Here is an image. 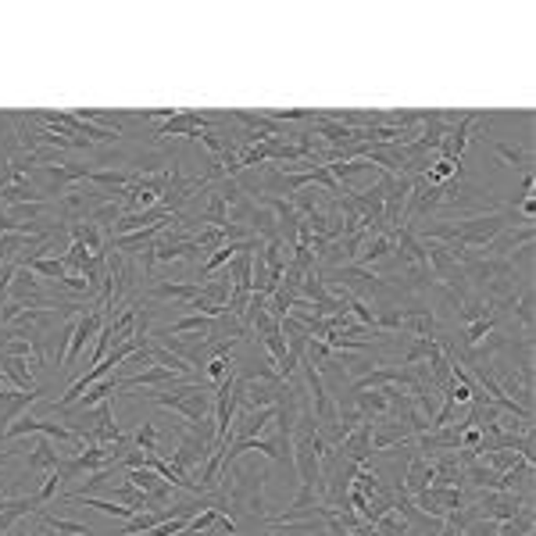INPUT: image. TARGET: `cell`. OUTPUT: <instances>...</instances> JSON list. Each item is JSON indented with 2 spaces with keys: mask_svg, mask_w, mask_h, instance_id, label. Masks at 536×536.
<instances>
[{
  "mask_svg": "<svg viewBox=\"0 0 536 536\" xmlns=\"http://www.w3.org/2000/svg\"><path fill=\"white\" fill-rule=\"evenodd\" d=\"M125 397H143L158 408H172L186 418V426H197L201 418L215 415V390L207 383H183L175 390H151V394H125Z\"/></svg>",
  "mask_w": 536,
  "mask_h": 536,
  "instance_id": "6da1fadb",
  "label": "cell"
},
{
  "mask_svg": "<svg viewBox=\"0 0 536 536\" xmlns=\"http://www.w3.org/2000/svg\"><path fill=\"white\" fill-rule=\"evenodd\" d=\"M108 201H119L115 194H108V190H97V186H72L68 194H61L58 201H54V218L61 222V226H76V222H86L93 211L100 205H108Z\"/></svg>",
  "mask_w": 536,
  "mask_h": 536,
  "instance_id": "7a4b0ae2",
  "label": "cell"
},
{
  "mask_svg": "<svg viewBox=\"0 0 536 536\" xmlns=\"http://www.w3.org/2000/svg\"><path fill=\"white\" fill-rule=\"evenodd\" d=\"M211 451H218V447L207 444L205 436H197V433H190V429H179V444H175V451L168 457V465L179 468V472H186V476L194 479V468H197ZM222 451H226V447H222Z\"/></svg>",
  "mask_w": 536,
  "mask_h": 536,
  "instance_id": "3957f363",
  "label": "cell"
},
{
  "mask_svg": "<svg viewBox=\"0 0 536 536\" xmlns=\"http://www.w3.org/2000/svg\"><path fill=\"white\" fill-rule=\"evenodd\" d=\"M526 508V500L519 494H504V490H479L476 497V511L479 519H494V522H508Z\"/></svg>",
  "mask_w": 536,
  "mask_h": 536,
  "instance_id": "277c9868",
  "label": "cell"
},
{
  "mask_svg": "<svg viewBox=\"0 0 536 536\" xmlns=\"http://www.w3.org/2000/svg\"><path fill=\"white\" fill-rule=\"evenodd\" d=\"M37 401H43V386H37V390H7L0 397V440H4L7 426L15 418H22V415L29 412V405H37Z\"/></svg>",
  "mask_w": 536,
  "mask_h": 536,
  "instance_id": "5b68a950",
  "label": "cell"
},
{
  "mask_svg": "<svg viewBox=\"0 0 536 536\" xmlns=\"http://www.w3.org/2000/svg\"><path fill=\"white\" fill-rule=\"evenodd\" d=\"M401 332H405V336H440L444 326H440V319L429 311V304H405Z\"/></svg>",
  "mask_w": 536,
  "mask_h": 536,
  "instance_id": "8992f818",
  "label": "cell"
},
{
  "mask_svg": "<svg viewBox=\"0 0 536 536\" xmlns=\"http://www.w3.org/2000/svg\"><path fill=\"white\" fill-rule=\"evenodd\" d=\"M43 504L37 500V494L29 497H11V500H4L0 497V536H7L26 515H37Z\"/></svg>",
  "mask_w": 536,
  "mask_h": 536,
  "instance_id": "52a82bcc",
  "label": "cell"
},
{
  "mask_svg": "<svg viewBox=\"0 0 536 536\" xmlns=\"http://www.w3.org/2000/svg\"><path fill=\"white\" fill-rule=\"evenodd\" d=\"M490 151L500 165L515 168V172H533V151L530 143H511V140H490Z\"/></svg>",
  "mask_w": 536,
  "mask_h": 536,
  "instance_id": "ba28073f",
  "label": "cell"
},
{
  "mask_svg": "<svg viewBox=\"0 0 536 536\" xmlns=\"http://www.w3.org/2000/svg\"><path fill=\"white\" fill-rule=\"evenodd\" d=\"M536 240V226H508L504 233H497L494 244L487 247V257H508L511 250L526 247Z\"/></svg>",
  "mask_w": 536,
  "mask_h": 536,
  "instance_id": "9c48e42d",
  "label": "cell"
},
{
  "mask_svg": "<svg viewBox=\"0 0 536 536\" xmlns=\"http://www.w3.org/2000/svg\"><path fill=\"white\" fill-rule=\"evenodd\" d=\"M58 461H61V451H58V444L50 440V436H37L33 440V447L26 454V468L33 472V476H47V472H54L58 468Z\"/></svg>",
  "mask_w": 536,
  "mask_h": 536,
  "instance_id": "30bf717a",
  "label": "cell"
},
{
  "mask_svg": "<svg viewBox=\"0 0 536 536\" xmlns=\"http://www.w3.org/2000/svg\"><path fill=\"white\" fill-rule=\"evenodd\" d=\"M197 289L201 283L197 279H154L151 287H147V300H179V304H186V300H194L197 297Z\"/></svg>",
  "mask_w": 536,
  "mask_h": 536,
  "instance_id": "8fae6325",
  "label": "cell"
},
{
  "mask_svg": "<svg viewBox=\"0 0 536 536\" xmlns=\"http://www.w3.org/2000/svg\"><path fill=\"white\" fill-rule=\"evenodd\" d=\"M336 451L343 454L347 461H354V465H369L372 461V422H362L354 433H347L343 444H340Z\"/></svg>",
  "mask_w": 536,
  "mask_h": 536,
  "instance_id": "7c38bea8",
  "label": "cell"
},
{
  "mask_svg": "<svg viewBox=\"0 0 536 536\" xmlns=\"http://www.w3.org/2000/svg\"><path fill=\"white\" fill-rule=\"evenodd\" d=\"M132 179H136V172H132V168H93L86 183H89V186H97V190H108V194H115V197H119Z\"/></svg>",
  "mask_w": 536,
  "mask_h": 536,
  "instance_id": "4fadbf2b",
  "label": "cell"
},
{
  "mask_svg": "<svg viewBox=\"0 0 536 536\" xmlns=\"http://www.w3.org/2000/svg\"><path fill=\"white\" fill-rule=\"evenodd\" d=\"M383 257H394V233H390V229H386V233H369V236H365V247L358 250V261H354V265L372 268V265L383 261Z\"/></svg>",
  "mask_w": 536,
  "mask_h": 536,
  "instance_id": "5bb4252c",
  "label": "cell"
},
{
  "mask_svg": "<svg viewBox=\"0 0 536 536\" xmlns=\"http://www.w3.org/2000/svg\"><path fill=\"white\" fill-rule=\"evenodd\" d=\"M0 369H4L7 383L15 390H37V375H33L29 358H7V354H0Z\"/></svg>",
  "mask_w": 536,
  "mask_h": 536,
  "instance_id": "9a60e30c",
  "label": "cell"
},
{
  "mask_svg": "<svg viewBox=\"0 0 536 536\" xmlns=\"http://www.w3.org/2000/svg\"><path fill=\"white\" fill-rule=\"evenodd\" d=\"M68 233H72V240L83 244L89 254H108V236H104L93 222H76V226H68Z\"/></svg>",
  "mask_w": 536,
  "mask_h": 536,
  "instance_id": "2e32d148",
  "label": "cell"
},
{
  "mask_svg": "<svg viewBox=\"0 0 536 536\" xmlns=\"http://www.w3.org/2000/svg\"><path fill=\"white\" fill-rule=\"evenodd\" d=\"M508 315H511V322L522 326V336H533V283L522 287V293L515 297V304L508 308Z\"/></svg>",
  "mask_w": 536,
  "mask_h": 536,
  "instance_id": "e0dca14e",
  "label": "cell"
},
{
  "mask_svg": "<svg viewBox=\"0 0 536 536\" xmlns=\"http://www.w3.org/2000/svg\"><path fill=\"white\" fill-rule=\"evenodd\" d=\"M487 315H494V308L487 304V297L483 293H476V289H468V297L461 300V308H457V322L461 326H468V322H479V319H487Z\"/></svg>",
  "mask_w": 536,
  "mask_h": 536,
  "instance_id": "ac0fdd59",
  "label": "cell"
},
{
  "mask_svg": "<svg viewBox=\"0 0 536 536\" xmlns=\"http://www.w3.org/2000/svg\"><path fill=\"white\" fill-rule=\"evenodd\" d=\"M497 311L494 315H487V319H479V322H468V326H461V340H457V351H468V347H476V343H483L490 332L497 330Z\"/></svg>",
  "mask_w": 536,
  "mask_h": 536,
  "instance_id": "d6986e66",
  "label": "cell"
},
{
  "mask_svg": "<svg viewBox=\"0 0 536 536\" xmlns=\"http://www.w3.org/2000/svg\"><path fill=\"white\" fill-rule=\"evenodd\" d=\"M37 519L47 526V533L54 536H93V530L86 522H76V519H58V515H47V511H37Z\"/></svg>",
  "mask_w": 536,
  "mask_h": 536,
  "instance_id": "ffe728a7",
  "label": "cell"
},
{
  "mask_svg": "<svg viewBox=\"0 0 536 536\" xmlns=\"http://www.w3.org/2000/svg\"><path fill=\"white\" fill-rule=\"evenodd\" d=\"M461 483H468V487H476V490H497V472L494 468H487V465L476 457L472 465L461 468Z\"/></svg>",
  "mask_w": 536,
  "mask_h": 536,
  "instance_id": "44dd1931",
  "label": "cell"
},
{
  "mask_svg": "<svg viewBox=\"0 0 536 536\" xmlns=\"http://www.w3.org/2000/svg\"><path fill=\"white\" fill-rule=\"evenodd\" d=\"M497 536H533V504H526L515 519L500 522V526H497Z\"/></svg>",
  "mask_w": 536,
  "mask_h": 536,
  "instance_id": "7402d4cb",
  "label": "cell"
},
{
  "mask_svg": "<svg viewBox=\"0 0 536 536\" xmlns=\"http://www.w3.org/2000/svg\"><path fill=\"white\" fill-rule=\"evenodd\" d=\"M276 533L283 536H330V526L322 519H308V522H287V526H276Z\"/></svg>",
  "mask_w": 536,
  "mask_h": 536,
  "instance_id": "603a6c76",
  "label": "cell"
},
{
  "mask_svg": "<svg viewBox=\"0 0 536 536\" xmlns=\"http://www.w3.org/2000/svg\"><path fill=\"white\" fill-rule=\"evenodd\" d=\"M479 461H483L487 468H494L497 476H500V472L515 468V465L522 461V454H519V451H487V454H479Z\"/></svg>",
  "mask_w": 536,
  "mask_h": 536,
  "instance_id": "cb8c5ba5",
  "label": "cell"
},
{
  "mask_svg": "<svg viewBox=\"0 0 536 536\" xmlns=\"http://www.w3.org/2000/svg\"><path fill=\"white\" fill-rule=\"evenodd\" d=\"M218 519H222V515H218L215 508H205L201 515H194V519L186 522V530H183V533H179V536H205L207 530H211V526L218 522Z\"/></svg>",
  "mask_w": 536,
  "mask_h": 536,
  "instance_id": "d4e9b609",
  "label": "cell"
},
{
  "mask_svg": "<svg viewBox=\"0 0 536 536\" xmlns=\"http://www.w3.org/2000/svg\"><path fill=\"white\" fill-rule=\"evenodd\" d=\"M533 186H536V175H533V172H522V186H519V197H533Z\"/></svg>",
  "mask_w": 536,
  "mask_h": 536,
  "instance_id": "484cf974",
  "label": "cell"
},
{
  "mask_svg": "<svg viewBox=\"0 0 536 536\" xmlns=\"http://www.w3.org/2000/svg\"><path fill=\"white\" fill-rule=\"evenodd\" d=\"M18 451H29V447H7V451H0V465H7V461H15Z\"/></svg>",
  "mask_w": 536,
  "mask_h": 536,
  "instance_id": "4316f807",
  "label": "cell"
},
{
  "mask_svg": "<svg viewBox=\"0 0 536 536\" xmlns=\"http://www.w3.org/2000/svg\"><path fill=\"white\" fill-rule=\"evenodd\" d=\"M0 386H11V383H7V375H4V369H0Z\"/></svg>",
  "mask_w": 536,
  "mask_h": 536,
  "instance_id": "83f0119b",
  "label": "cell"
},
{
  "mask_svg": "<svg viewBox=\"0 0 536 536\" xmlns=\"http://www.w3.org/2000/svg\"><path fill=\"white\" fill-rule=\"evenodd\" d=\"M7 390H15V386H0V397H4V394H7Z\"/></svg>",
  "mask_w": 536,
  "mask_h": 536,
  "instance_id": "f1b7e54d",
  "label": "cell"
}]
</instances>
